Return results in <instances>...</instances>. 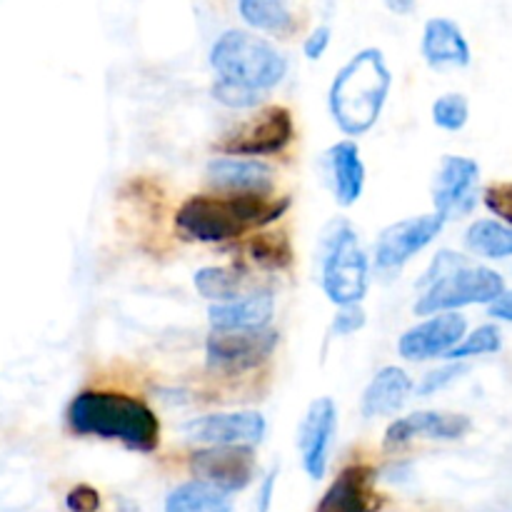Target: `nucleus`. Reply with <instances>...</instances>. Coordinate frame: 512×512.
<instances>
[{
    "label": "nucleus",
    "mask_w": 512,
    "mask_h": 512,
    "mask_svg": "<svg viewBox=\"0 0 512 512\" xmlns=\"http://www.w3.org/2000/svg\"><path fill=\"white\" fill-rule=\"evenodd\" d=\"M210 68L218 80L213 98L225 108H255L288 75V58L270 40L250 30L230 28L210 45Z\"/></svg>",
    "instance_id": "1"
},
{
    "label": "nucleus",
    "mask_w": 512,
    "mask_h": 512,
    "mask_svg": "<svg viewBox=\"0 0 512 512\" xmlns=\"http://www.w3.org/2000/svg\"><path fill=\"white\" fill-rule=\"evenodd\" d=\"M290 198L270 195H190L175 213V228L185 240L228 243L245 233L268 228L288 213Z\"/></svg>",
    "instance_id": "2"
},
{
    "label": "nucleus",
    "mask_w": 512,
    "mask_h": 512,
    "mask_svg": "<svg viewBox=\"0 0 512 512\" xmlns=\"http://www.w3.org/2000/svg\"><path fill=\"white\" fill-rule=\"evenodd\" d=\"M65 418L75 435L115 440L135 453H155L160 445L158 415L133 395L85 390L70 400Z\"/></svg>",
    "instance_id": "3"
},
{
    "label": "nucleus",
    "mask_w": 512,
    "mask_h": 512,
    "mask_svg": "<svg viewBox=\"0 0 512 512\" xmlns=\"http://www.w3.org/2000/svg\"><path fill=\"white\" fill-rule=\"evenodd\" d=\"M393 90V70L380 48H363L335 73L328 108L340 133L360 138L378 125Z\"/></svg>",
    "instance_id": "4"
},
{
    "label": "nucleus",
    "mask_w": 512,
    "mask_h": 512,
    "mask_svg": "<svg viewBox=\"0 0 512 512\" xmlns=\"http://www.w3.org/2000/svg\"><path fill=\"white\" fill-rule=\"evenodd\" d=\"M420 298L415 300V315L458 313L468 305H490L505 290L503 275L485 265H473L455 250H440L418 283Z\"/></svg>",
    "instance_id": "5"
},
{
    "label": "nucleus",
    "mask_w": 512,
    "mask_h": 512,
    "mask_svg": "<svg viewBox=\"0 0 512 512\" xmlns=\"http://www.w3.org/2000/svg\"><path fill=\"white\" fill-rule=\"evenodd\" d=\"M368 250L348 220H333L320 243V288L338 308L360 305L370 290Z\"/></svg>",
    "instance_id": "6"
},
{
    "label": "nucleus",
    "mask_w": 512,
    "mask_h": 512,
    "mask_svg": "<svg viewBox=\"0 0 512 512\" xmlns=\"http://www.w3.org/2000/svg\"><path fill=\"white\" fill-rule=\"evenodd\" d=\"M293 138V113L283 105H268V108H260L248 120L235 125L230 133H225L218 143V150L223 155H233V158L260 160L283 153L293 143Z\"/></svg>",
    "instance_id": "7"
},
{
    "label": "nucleus",
    "mask_w": 512,
    "mask_h": 512,
    "mask_svg": "<svg viewBox=\"0 0 512 512\" xmlns=\"http://www.w3.org/2000/svg\"><path fill=\"white\" fill-rule=\"evenodd\" d=\"M445 228V220L438 213L415 215L398 220L378 235L375 243V270L378 273H398L415 255L423 253Z\"/></svg>",
    "instance_id": "8"
},
{
    "label": "nucleus",
    "mask_w": 512,
    "mask_h": 512,
    "mask_svg": "<svg viewBox=\"0 0 512 512\" xmlns=\"http://www.w3.org/2000/svg\"><path fill=\"white\" fill-rule=\"evenodd\" d=\"M188 468L195 480L233 495L253 483L258 463L250 445H208L190 455Z\"/></svg>",
    "instance_id": "9"
},
{
    "label": "nucleus",
    "mask_w": 512,
    "mask_h": 512,
    "mask_svg": "<svg viewBox=\"0 0 512 512\" xmlns=\"http://www.w3.org/2000/svg\"><path fill=\"white\" fill-rule=\"evenodd\" d=\"M275 345H278V333L268 328L213 333L205 343V363L213 373H248L273 355Z\"/></svg>",
    "instance_id": "10"
},
{
    "label": "nucleus",
    "mask_w": 512,
    "mask_h": 512,
    "mask_svg": "<svg viewBox=\"0 0 512 512\" xmlns=\"http://www.w3.org/2000/svg\"><path fill=\"white\" fill-rule=\"evenodd\" d=\"M335 435H338V405L328 395L315 398L305 410L298 428L300 463L310 480H323L328 473Z\"/></svg>",
    "instance_id": "11"
},
{
    "label": "nucleus",
    "mask_w": 512,
    "mask_h": 512,
    "mask_svg": "<svg viewBox=\"0 0 512 512\" xmlns=\"http://www.w3.org/2000/svg\"><path fill=\"white\" fill-rule=\"evenodd\" d=\"M480 165L465 155H445L433 180L435 213L448 223L463 218L478 203Z\"/></svg>",
    "instance_id": "12"
},
{
    "label": "nucleus",
    "mask_w": 512,
    "mask_h": 512,
    "mask_svg": "<svg viewBox=\"0 0 512 512\" xmlns=\"http://www.w3.org/2000/svg\"><path fill=\"white\" fill-rule=\"evenodd\" d=\"M465 333H468V320L460 313L430 315L428 320L413 325L400 335L398 353L410 363L445 358L465 338Z\"/></svg>",
    "instance_id": "13"
},
{
    "label": "nucleus",
    "mask_w": 512,
    "mask_h": 512,
    "mask_svg": "<svg viewBox=\"0 0 512 512\" xmlns=\"http://www.w3.org/2000/svg\"><path fill=\"white\" fill-rule=\"evenodd\" d=\"M268 423L255 410L213 413L183 425V433L200 445H255L265 438Z\"/></svg>",
    "instance_id": "14"
},
{
    "label": "nucleus",
    "mask_w": 512,
    "mask_h": 512,
    "mask_svg": "<svg viewBox=\"0 0 512 512\" xmlns=\"http://www.w3.org/2000/svg\"><path fill=\"white\" fill-rule=\"evenodd\" d=\"M378 470L368 463H353L328 485L315 512H378Z\"/></svg>",
    "instance_id": "15"
},
{
    "label": "nucleus",
    "mask_w": 512,
    "mask_h": 512,
    "mask_svg": "<svg viewBox=\"0 0 512 512\" xmlns=\"http://www.w3.org/2000/svg\"><path fill=\"white\" fill-rule=\"evenodd\" d=\"M468 415L440 413V410H415L405 418L393 420L383 435L385 450L405 448L413 440H460L470 433Z\"/></svg>",
    "instance_id": "16"
},
{
    "label": "nucleus",
    "mask_w": 512,
    "mask_h": 512,
    "mask_svg": "<svg viewBox=\"0 0 512 512\" xmlns=\"http://www.w3.org/2000/svg\"><path fill=\"white\" fill-rule=\"evenodd\" d=\"M205 180L220 193L270 195L275 188V173L268 163L255 158H213L205 165Z\"/></svg>",
    "instance_id": "17"
},
{
    "label": "nucleus",
    "mask_w": 512,
    "mask_h": 512,
    "mask_svg": "<svg viewBox=\"0 0 512 512\" xmlns=\"http://www.w3.org/2000/svg\"><path fill=\"white\" fill-rule=\"evenodd\" d=\"M275 298L270 290L238 295L228 303H213L208 320L213 333H240V330H263L273 320Z\"/></svg>",
    "instance_id": "18"
},
{
    "label": "nucleus",
    "mask_w": 512,
    "mask_h": 512,
    "mask_svg": "<svg viewBox=\"0 0 512 512\" xmlns=\"http://www.w3.org/2000/svg\"><path fill=\"white\" fill-rule=\"evenodd\" d=\"M420 53L433 70L468 68L473 53L460 25L450 18H430L423 28Z\"/></svg>",
    "instance_id": "19"
},
{
    "label": "nucleus",
    "mask_w": 512,
    "mask_h": 512,
    "mask_svg": "<svg viewBox=\"0 0 512 512\" xmlns=\"http://www.w3.org/2000/svg\"><path fill=\"white\" fill-rule=\"evenodd\" d=\"M325 165H328V178L335 195V203L343 205V208H350V205L358 203L363 198L365 178H368V170H365L363 158H360L358 143L348 138L330 145L328 153H325Z\"/></svg>",
    "instance_id": "20"
},
{
    "label": "nucleus",
    "mask_w": 512,
    "mask_h": 512,
    "mask_svg": "<svg viewBox=\"0 0 512 512\" xmlns=\"http://www.w3.org/2000/svg\"><path fill=\"white\" fill-rule=\"evenodd\" d=\"M413 388V380H410V375L403 368H398V365H385V368H380L373 375L368 388L363 390V398H360L363 418L373 420L395 415L408 403Z\"/></svg>",
    "instance_id": "21"
},
{
    "label": "nucleus",
    "mask_w": 512,
    "mask_h": 512,
    "mask_svg": "<svg viewBox=\"0 0 512 512\" xmlns=\"http://www.w3.org/2000/svg\"><path fill=\"white\" fill-rule=\"evenodd\" d=\"M165 512H233V498L200 480H188L170 490Z\"/></svg>",
    "instance_id": "22"
},
{
    "label": "nucleus",
    "mask_w": 512,
    "mask_h": 512,
    "mask_svg": "<svg viewBox=\"0 0 512 512\" xmlns=\"http://www.w3.org/2000/svg\"><path fill=\"white\" fill-rule=\"evenodd\" d=\"M248 283V273L238 265H208V268L195 270L193 285L203 298L210 303H228L243 293Z\"/></svg>",
    "instance_id": "23"
},
{
    "label": "nucleus",
    "mask_w": 512,
    "mask_h": 512,
    "mask_svg": "<svg viewBox=\"0 0 512 512\" xmlns=\"http://www.w3.org/2000/svg\"><path fill=\"white\" fill-rule=\"evenodd\" d=\"M238 13L253 30L268 35H288L295 20L288 0H235Z\"/></svg>",
    "instance_id": "24"
},
{
    "label": "nucleus",
    "mask_w": 512,
    "mask_h": 512,
    "mask_svg": "<svg viewBox=\"0 0 512 512\" xmlns=\"http://www.w3.org/2000/svg\"><path fill=\"white\" fill-rule=\"evenodd\" d=\"M465 245L470 253L483 255L490 260L512 258V225L500 223V220H475L465 230Z\"/></svg>",
    "instance_id": "25"
},
{
    "label": "nucleus",
    "mask_w": 512,
    "mask_h": 512,
    "mask_svg": "<svg viewBox=\"0 0 512 512\" xmlns=\"http://www.w3.org/2000/svg\"><path fill=\"white\" fill-rule=\"evenodd\" d=\"M245 253L255 265L265 270H285L293 263V243L285 233H268V230H258L253 238L245 245Z\"/></svg>",
    "instance_id": "26"
},
{
    "label": "nucleus",
    "mask_w": 512,
    "mask_h": 512,
    "mask_svg": "<svg viewBox=\"0 0 512 512\" xmlns=\"http://www.w3.org/2000/svg\"><path fill=\"white\" fill-rule=\"evenodd\" d=\"M503 348V333H500L498 325H480L473 333H465V338L450 350L445 358L450 363H463L465 358H478V355H493L500 353Z\"/></svg>",
    "instance_id": "27"
},
{
    "label": "nucleus",
    "mask_w": 512,
    "mask_h": 512,
    "mask_svg": "<svg viewBox=\"0 0 512 512\" xmlns=\"http://www.w3.org/2000/svg\"><path fill=\"white\" fill-rule=\"evenodd\" d=\"M433 123L440 130H448V133H458L468 125L470 120V103L463 93H445L440 95L433 103Z\"/></svg>",
    "instance_id": "28"
},
{
    "label": "nucleus",
    "mask_w": 512,
    "mask_h": 512,
    "mask_svg": "<svg viewBox=\"0 0 512 512\" xmlns=\"http://www.w3.org/2000/svg\"><path fill=\"white\" fill-rule=\"evenodd\" d=\"M483 203L500 223L512 225V180L490 183L483 193Z\"/></svg>",
    "instance_id": "29"
},
{
    "label": "nucleus",
    "mask_w": 512,
    "mask_h": 512,
    "mask_svg": "<svg viewBox=\"0 0 512 512\" xmlns=\"http://www.w3.org/2000/svg\"><path fill=\"white\" fill-rule=\"evenodd\" d=\"M465 365L463 363H448L443 365V368L433 370V373H428L423 378V383L418 385V393L420 395H433V393H440L443 388H448V385H453L455 380L460 378V375H465Z\"/></svg>",
    "instance_id": "30"
},
{
    "label": "nucleus",
    "mask_w": 512,
    "mask_h": 512,
    "mask_svg": "<svg viewBox=\"0 0 512 512\" xmlns=\"http://www.w3.org/2000/svg\"><path fill=\"white\" fill-rule=\"evenodd\" d=\"M365 323H368V315H365V310L360 305H345L335 315L333 333L338 338H348V335H355L358 330H363Z\"/></svg>",
    "instance_id": "31"
},
{
    "label": "nucleus",
    "mask_w": 512,
    "mask_h": 512,
    "mask_svg": "<svg viewBox=\"0 0 512 512\" xmlns=\"http://www.w3.org/2000/svg\"><path fill=\"white\" fill-rule=\"evenodd\" d=\"M65 508L70 512H98L100 510V493L93 485H75L68 495H65Z\"/></svg>",
    "instance_id": "32"
},
{
    "label": "nucleus",
    "mask_w": 512,
    "mask_h": 512,
    "mask_svg": "<svg viewBox=\"0 0 512 512\" xmlns=\"http://www.w3.org/2000/svg\"><path fill=\"white\" fill-rule=\"evenodd\" d=\"M330 43H333V30H330V25H318V28H315L303 43L305 58L320 60L325 53H328Z\"/></svg>",
    "instance_id": "33"
},
{
    "label": "nucleus",
    "mask_w": 512,
    "mask_h": 512,
    "mask_svg": "<svg viewBox=\"0 0 512 512\" xmlns=\"http://www.w3.org/2000/svg\"><path fill=\"white\" fill-rule=\"evenodd\" d=\"M275 483H278V470H270V473L263 478V483H260L258 495H255L253 512H270V508H273V498H275Z\"/></svg>",
    "instance_id": "34"
},
{
    "label": "nucleus",
    "mask_w": 512,
    "mask_h": 512,
    "mask_svg": "<svg viewBox=\"0 0 512 512\" xmlns=\"http://www.w3.org/2000/svg\"><path fill=\"white\" fill-rule=\"evenodd\" d=\"M490 318L503 320V323H512V290H503L498 300L490 303Z\"/></svg>",
    "instance_id": "35"
},
{
    "label": "nucleus",
    "mask_w": 512,
    "mask_h": 512,
    "mask_svg": "<svg viewBox=\"0 0 512 512\" xmlns=\"http://www.w3.org/2000/svg\"><path fill=\"white\" fill-rule=\"evenodd\" d=\"M418 0H385V8L395 15H410Z\"/></svg>",
    "instance_id": "36"
}]
</instances>
